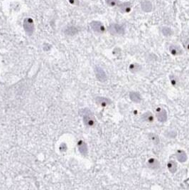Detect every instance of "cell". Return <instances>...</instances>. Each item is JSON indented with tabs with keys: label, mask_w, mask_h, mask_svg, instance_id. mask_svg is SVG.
<instances>
[{
	"label": "cell",
	"mask_w": 189,
	"mask_h": 190,
	"mask_svg": "<svg viewBox=\"0 0 189 190\" xmlns=\"http://www.w3.org/2000/svg\"><path fill=\"white\" fill-rule=\"evenodd\" d=\"M83 112H84V114H83V121H84V123L88 127L94 126L96 123V121L91 111L86 108Z\"/></svg>",
	"instance_id": "6da1fadb"
},
{
	"label": "cell",
	"mask_w": 189,
	"mask_h": 190,
	"mask_svg": "<svg viewBox=\"0 0 189 190\" xmlns=\"http://www.w3.org/2000/svg\"><path fill=\"white\" fill-rule=\"evenodd\" d=\"M108 31L114 36H121L125 33V28L118 24H111L108 27Z\"/></svg>",
	"instance_id": "7a4b0ae2"
},
{
	"label": "cell",
	"mask_w": 189,
	"mask_h": 190,
	"mask_svg": "<svg viewBox=\"0 0 189 190\" xmlns=\"http://www.w3.org/2000/svg\"><path fill=\"white\" fill-rule=\"evenodd\" d=\"M156 117L157 120L160 123H165L167 121L168 116H167V112L164 108L162 107H159L156 109Z\"/></svg>",
	"instance_id": "3957f363"
},
{
	"label": "cell",
	"mask_w": 189,
	"mask_h": 190,
	"mask_svg": "<svg viewBox=\"0 0 189 190\" xmlns=\"http://www.w3.org/2000/svg\"><path fill=\"white\" fill-rule=\"evenodd\" d=\"M24 28L27 34L31 35L34 32V21L31 18H27L24 21Z\"/></svg>",
	"instance_id": "277c9868"
},
{
	"label": "cell",
	"mask_w": 189,
	"mask_h": 190,
	"mask_svg": "<svg viewBox=\"0 0 189 190\" xmlns=\"http://www.w3.org/2000/svg\"><path fill=\"white\" fill-rule=\"evenodd\" d=\"M90 27L94 32L98 34H103L105 31V28L100 21H93L90 23Z\"/></svg>",
	"instance_id": "5b68a950"
},
{
	"label": "cell",
	"mask_w": 189,
	"mask_h": 190,
	"mask_svg": "<svg viewBox=\"0 0 189 190\" xmlns=\"http://www.w3.org/2000/svg\"><path fill=\"white\" fill-rule=\"evenodd\" d=\"M94 73H95V75L97 77V80L100 81L102 83L105 82L107 80V75L105 73V71L102 69L100 67H95L94 69Z\"/></svg>",
	"instance_id": "8992f818"
},
{
	"label": "cell",
	"mask_w": 189,
	"mask_h": 190,
	"mask_svg": "<svg viewBox=\"0 0 189 190\" xmlns=\"http://www.w3.org/2000/svg\"><path fill=\"white\" fill-rule=\"evenodd\" d=\"M146 165L149 169H158L160 167V162L156 158H150L146 162Z\"/></svg>",
	"instance_id": "52a82bcc"
},
{
	"label": "cell",
	"mask_w": 189,
	"mask_h": 190,
	"mask_svg": "<svg viewBox=\"0 0 189 190\" xmlns=\"http://www.w3.org/2000/svg\"><path fill=\"white\" fill-rule=\"evenodd\" d=\"M95 102L102 107H106L112 103L110 98L105 97H97L95 98Z\"/></svg>",
	"instance_id": "ba28073f"
},
{
	"label": "cell",
	"mask_w": 189,
	"mask_h": 190,
	"mask_svg": "<svg viewBox=\"0 0 189 190\" xmlns=\"http://www.w3.org/2000/svg\"><path fill=\"white\" fill-rule=\"evenodd\" d=\"M129 98H130V100L134 103H141V101H142V95H141L140 93H138V92L131 91L129 93Z\"/></svg>",
	"instance_id": "9c48e42d"
},
{
	"label": "cell",
	"mask_w": 189,
	"mask_h": 190,
	"mask_svg": "<svg viewBox=\"0 0 189 190\" xmlns=\"http://www.w3.org/2000/svg\"><path fill=\"white\" fill-rule=\"evenodd\" d=\"M169 51L173 56H180L183 54L182 49L177 45H171L169 47Z\"/></svg>",
	"instance_id": "30bf717a"
},
{
	"label": "cell",
	"mask_w": 189,
	"mask_h": 190,
	"mask_svg": "<svg viewBox=\"0 0 189 190\" xmlns=\"http://www.w3.org/2000/svg\"><path fill=\"white\" fill-rule=\"evenodd\" d=\"M176 157L178 161L181 162V163L186 162L187 159H188V156H187L186 152L182 150H179L177 151L176 153Z\"/></svg>",
	"instance_id": "8fae6325"
},
{
	"label": "cell",
	"mask_w": 189,
	"mask_h": 190,
	"mask_svg": "<svg viewBox=\"0 0 189 190\" xmlns=\"http://www.w3.org/2000/svg\"><path fill=\"white\" fill-rule=\"evenodd\" d=\"M120 11L122 13H129L131 10V4L129 1L127 2H123L120 4Z\"/></svg>",
	"instance_id": "7c38bea8"
},
{
	"label": "cell",
	"mask_w": 189,
	"mask_h": 190,
	"mask_svg": "<svg viewBox=\"0 0 189 190\" xmlns=\"http://www.w3.org/2000/svg\"><path fill=\"white\" fill-rule=\"evenodd\" d=\"M141 8L144 12H151L152 11L153 7L151 3L149 1H144L141 4Z\"/></svg>",
	"instance_id": "4fadbf2b"
},
{
	"label": "cell",
	"mask_w": 189,
	"mask_h": 190,
	"mask_svg": "<svg viewBox=\"0 0 189 190\" xmlns=\"http://www.w3.org/2000/svg\"><path fill=\"white\" fill-rule=\"evenodd\" d=\"M78 149L80 153L83 155H88V146H87L86 143L83 140H80L78 142Z\"/></svg>",
	"instance_id": "5bb4252c"
},
{
	"label": "cell",
	"mask_w": 189,
	"mask_h": 190,
	"mask_svg": "<svg viewBox=\"0 0 189 190\" xmlns=\"http://www.w3.org/2000/svg\"><path fill=\"white\" fill-rule=\"evenodd\" d=\"M141 118H142V121L147 122V123H152V122L154 121V115L149 111H147L144 112V114H142V116H141Z\"/></svg>",
	"instance_id": "9a60e30c"
},
{
	"label": "cell",
	"mask_w": 189,
	"mask_h": 190,
	"mask_svg": "<svg viewBox=\"0 0 189 190\" xmlns=\"http://www.w3.org/2000/svg\"><path fill=\"white\" fill-rule=\"evenodd\" d=\"M177 163L175 161H173V160H170V161L168 162L167 168L168 169V171L172 173V174H174V173L177 171Z\"/></svg>",
	"instance_id": "2e32d148"
},
{
	"label": "cell",
	"mask_w": 189,
	"mask_h": 190,
	"mask_svg": "<svg viewBox=\"0 0 189 190\" xmlns=\"http://www.w3.org/2000/svg\"><path fill=\"white\" fill-rule=\"evenodd\" d=\"M129 70L133 73H137L142 70V66L139 64H131L129 66Z\"/></svg>",
	"instance_id": "e0dca14e"
},
{
	"label": "cell",
	"mask_w": 189,
	"mask_h": 190,
	"mask_svg": "<svg viewBox=\"0 0 189 190\" xmlns=\"http://www.w3.org/2000/svg\"><path fill=\"white\" fill-rule=\"evenodd\" d=\"M162 33L165 36H171L173 34V31H172V29L170 27H162Z\"/></svg>",
	"instance_id": "ac0fdd59"
},
{
	"label": "cell",
	"mask_w": 189,
	"mask_h": 190,
	"mask_svg": "<svg viewBox=\"0 0 189 190\" xmlns=\"http://www.w3.org/2000/svg\"><path fill=\"white\" fill-rule=\"evenodd\" d=\"M105 2L109 7H115L119 4V0H105Z\"/></svg>",
	"instance_id": "d6986e66"
},
{
	"label": "cell",
	"mask_w": 189,
	"mask_h": 190,
	"mask_svg": "<svg viewBox=\"0 0 189 190\" xmlns=\"http://www.w3.org/2000/svg\"><path fill=\"white\" fill-rule=\"evenodd\" d=\"M78 32V30L77 29L75 28V27H69V28L67 29V30H66V33L68 35H74L76 33Z\"/></svg>",
	"instance_id": "ffe728a7"
},
{
	"label": "cell",
	"mask_w": 189,
	"mask_h": 190,
	"mask_svg": "<svg viewBox=\"0 0 189 190\" xmlns=\"http://www.w3.org/2000/svg\"><path fill=\"white\" fill-rule=\"evenodd\" d=\"M169 78H170V81H171V84L174 86H176V85L178 84V82H179V80H178V78H176V77L175 75H170Z\"/></svg>",
	"instance_id": "44dd1931"
},
{
	"label": "cell",
	"mask_w": 189,
	"mask_h": 190,
	"mask_svg": "<svg viewBox=\"0 0 189 190\" xmlns=\"http://www.w3.org/2000/svg\"><path fill=\"white\" fill-rule=\"evenodd\" d=\"M149 138L151 139L152 141L155 144H158L159 142V138L158 136L157 135H154V134H150L149 135Z\"/></svg>",
	"instance_id": "7402d4cb"
},
{
	"label": "cell",
	"mask_w": 189,
	"mask_h": 190,
	"mask_svg": "<svg viewBox=\"0 0 189 190\" xmlns=\"http://www.w3.org/2000/svg\"><path fill=\"white\" fill-rule=\"evenodd\" d=\"M68 1H69L70 4L72 5H76V6H78L79 4V0H68Z\"/></svg>",
	"instance_id": "603a6c76"
},
{
	"label": "cell",
	"mask_w": 189,
	"mask_h": 190,
	"mask_svg": "<svg viewBox=\"0 0 189 190\" xmlns=\"http://www.w3.org/2000/svg\"><path fill=\"white\" fill-rule=\"evenodd\" d=\"M185 47H186V49H188V50H189V42L188 41L186 44V46H185Z\"/></svg>",
	"instance_id": "cb8c5ba5"
}]
</instances>
